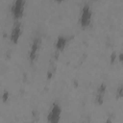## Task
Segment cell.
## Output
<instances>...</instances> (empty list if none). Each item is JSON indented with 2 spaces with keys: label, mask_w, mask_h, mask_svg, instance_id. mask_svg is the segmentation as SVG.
<instances>
[{
  "label": "cell",
  "mask_w": 123,
  "mask_h": 123,
  "mask_svg": "<svg viewBox=\"0 0 123 123\" xmlns=\"http://www.w3.org/2000/svg\"><path fill=\"white\" fill-rule=\"evenodd\" d=\"M41 42H42V38L40 36H36L33 38L32 43L30 45L29 52H28V59L31 63L35 62V61L37 60L39 50H40V47H41Z\"/></svg>",
  "instance_id": "1"
},
{
  "label": "cell",
  "mask_w": 123,
  "mask_h": 123,
  "mask_svg": "<svg viewBox=\"0 0 123 123\" xmlns=\"http://www.w3.org/2000/svg\"><path fill=\"white\" fill-rule=\"evenodd\" d=\"M62 114V107L58 102H54L49 110L47 115V121L49 123H58L61 119Z\"/></svg>",
  "instance_id": "2"
},
{
  "label": "cell",
  "mask_w": 123,
  "mask_h": 123,
  "mask_svg": "<svg viewBox=\"0 0 123 123\" xmlns=\"http://www.w3.org/2000/svg\"><path fill=\"white\" fill-rule=\"evenodd\" d=\"M91 17H92V12L90 10V7L88 4H85L80 15V25L82 26V28L86 29L90 25Z\"/></svg>",
  "instance_id": "3"
},
{
  "label": "cell",
  "mask_w": 123,
  "mask_h": 123,
  "mask_svg": "<svg viewBox=\"0 0 123 123\" xmlns=\"http://www.w3.org/2000/svg\"><path fill=\"white\" fill-rule=\"evenodd\" d=\"M24 9H25V0H14L13 1L12 8H11V12L14 20H19L22 17L24 13Z\"/></svg>",
  "instance_id": "4"
},
{
  "label": "cell",
  "mask_w": 123,
  "mask_h": 123,
  "mask_svg": "<svg viewBox=\"0 0 123 123\" xmlns=\"http://www.w3.org/2000/svg\"><path fill=\"white\" fill-rule=\"evenodd\" d=\"M20 36H21V22L19 20H15V22L12 28V32H11V36H10L11 41L13 44H17Z\"/></svg>",
  "instance_id": "5"
},
{
  "label": "cell",
  "mask_w": 123,
  "mask_h": 123,
  "mask_svg": "<svg viewBox=\"0 0 123 123\" xmlns=\"http://www.w3.org/2000/svg\"><path fill=\"white\" fill-rule=\"evenodd\" d=\"M106 91H107V85L105 83H102L101 85H99V86L97 87L96 93H95V103H96V105H98V106L103 105Z\"/></svg>",
  "instance_id": "6"
},
{
  "label": "cell",
  "mask_w": 123,
  "mask_h": 123,
  "mask_svg": "<svg viewBox=\"0 0 123 123\" xmlns=\"http://www.w3.org/2000/svg\"><path fill=\"white\" fill-rule=\"evenodd\" d=\"M69 39H70L69 37H66V36H64V35L59 36V37H57L56 42H55L56 51L59 52V53H60V52H62V51L65 49V47H66V45H67Z\"/></svg>",
  "instance_id": "7"
},
{
  "label": "cell",
  "mask_w": 123,
  "mask_h": 123,
  "mask_svg": "<svg viewBox=\"0 0 123 123\" xmlns=\"http://www.w3.org/2000/svg\"><path fill=\"white\" fill-rule=\"evenodd\" d=\"M115 98L116 99H121L123 98V85H119L115 90Z\"/></svg>",
  "instance_id": "8"
},
{
  "label": "cell",
  "mask_w": 123,
  "mask_h": 123,
  "mask_svg": "<svg viewBox=\"0 0 123 123\" xmlns=\"http://www.w3.org/2000/svg\"><path fill=\"white\" fill-rule=\"evenodd\" d=\"M9 96H10V93H9V91H7V90H4V92H3V94H2V100H3V102H4V103L8 101V99H9Z\"/></svg>",
  "instance_id": "9"
},
{
  "label": "cell",
  "mask_w": 123,
  "mask_h": 123,
  "mask_svg": "<svg viewBox=\"0 0 123 123\" xmlns=\"http://www.w3.org/2000/svg\"><path fill=\"white\" fill-rule=\"evenodd\" d=\"M116 57H117V55H116V53L113 51V52L111 54V63H113V62H115V60H116Z\"/></svg>",
  "instance_id": "10"
},
{
  "label": "cell",
  "mask_w": 123,
  "mask_h": 123,
  "mask_svg": "<svg viewBox=\"0 0 123 123\" xmlns=\"http://www.w3.org/2000/svg\"><path fill=\"white\" fill-rule=\"evenodd\" d=\"M118 61L120 62V63L121 64H123V50L119 53V55H118Z\"/></svg>",
  "instance_id": "11"
},
{
  "label": "cell",
  "mask_w": 123,
  "mask_h": 123,
  "mask_svg": "<svg viewBox=\"0 0 123 123\" xmlns=\"http://www.w3.org/2000/svg\"><path fill=\"white\" fill-rule=\"evenodd\" d=\"M56 1H58V2H62V1H63V0H56Z\"/></svg>",
  "instance_id": "12"
},
{
  "label": "cell",
  "mask_w": 123,
  "mask_h": 123,
  "mask_svg": "<svg viewBox=\"0 0 123 123\" xmlns=\"http://www.w3.org/2000/svg\"><path fill=\"white\" fill-rule=\"evenodd\" d=\"M92 1H96V0H92Z\"/></svg>",
  "instance_id": "13"
}]
</instances>
